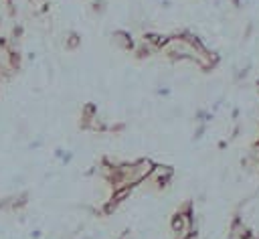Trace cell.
I'll return each mask as SVG.
<instances>
[{
  "label": "cell",
  "mask_w": 259,
  "mask_h": 239,
  "mask_svg": "<svg viewBox=\"0 0 259 239\" xmlns=\"http://www.w3.org/2000/svg\"><path fill=\"white\" fill-rule=\"evenodd\" d=\"M170 231L174 239H192L194 237V213L192 201L182 203L170 219Z\"/></svg>",
  "instance_id": "obj_1"
},
{
  "label": "cell",
  "mask_w": 259,
  "mask_h": 239,
  "mask_svg": "<svg viewBox=\"0 0 259 239\" xmlns=\"http://www.w3.org/2000/svg\"><path fill=\"white\" fill-rule=\"evenodd\" d=\"M172 178H174V168H172V166H168V164H154L152 174L148 176V180H150V182H154L158 188L168 186V184L172 182Z\"/></svg>",
  "instance_id": "obj_2"
},
{
  "label": "cell",
  "mask_w": 259,
  "mask_h": 239,
  "mask_svg": "<svg viewBox=\"0 0 259 239\" xmlns=\"http://www.w3.org/2000/svg\"><path fill=\"white\" fill-rule=\"evenodd\" d=\"M111 45L119 51H134L136 43L127 30H113L111 32Z\"/></svg>",
  "instance_id": "obj_3"
},
{
  "label": "cell",
  "mask_w": 259,
  "mask_h": 239,
  "mask_svg": "<svg viewBox=\"0 0 259 239\" xmlns=\"http://www.w3.org/2000/svg\"><path fill=\"white\" fill-rule=\"evenodd\" d=\"M249 233H251V229H249V225L241 217H235L231 221V227H229V235L231 237H235V239H247Z\"/></svg>",
  "instance_id": "obj_4"
},
{
  "label": "cell",
  "mask_w": 259,
  "mask_h": 239,
  "mask_svg": "<svg viewBox=\"0 0 259 239\" xmlns=\"http://www.w3.org/2000/svg\"><path fill=\"white\" fill-rule=\"evenodd\" d=\"M95 117H97V109H95V105L87 103V105L81 109V122H79V126H81L83 130H87V128H89V124H91Z\"/></svg>",
  "instance_id": "obj_5"
},
{
  "label": "cell",
  "mask_w": 259,
  "mask_h": 239,
  "mask_svg": "<svg viewBox=\"0 0 259 239\" xmlns=\"http://www.w3.org/2000/svg\"><path fill=\"white\" fill-rule=\"evenodd\" d=\"M81 47V36L75 32V30H69L67 34H65V49H69V51H77Z\"/></svg>",
  "instance_id": "obj_6"
},
{
  "label": "cell",
  "mask_w": 259,
  "mask_h": 239,
  "mask_svg": "<svg viewBox=\"0 0 259 239\" xmlns=\"http://www.w3.org/2000/svg\"><path fill=\"white\" fill-rule=\"evenodd\" d=\"M117 239H134V237L130 235V231H123V233H121V235H119Z\"/></svg>",
  "instance_id": "obj_7"
}]
</instances>
